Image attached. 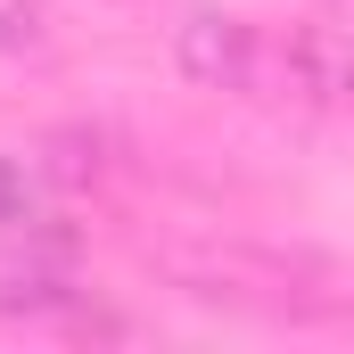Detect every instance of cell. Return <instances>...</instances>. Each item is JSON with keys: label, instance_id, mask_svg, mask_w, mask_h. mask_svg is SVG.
<instances>
[{"label": "cell", "instance_id": "obj_1", "mask_svg": "<svg viewBox=\"0 0 354 354\" xmlns=\"http://www.w3.org/2000/svg\"><path fill=\"white\" fill-rule=\"evenodd\" d=\"M174 58L198 91H248L256 66H264V41L248 17H223V8H198L174 25Z\"/></svg>", "mask_w": 354, "mask_h": 354}, {"label": "cell", "instance_id": "obj_2", "mask_svg": "<svg viewBox=\"0 0 354 354\" xmlns=\"http://www.w3.org/2000/svg\"><path fill=\"white\" fill-rule=\"evenodd\" d=\"M346 33L338 25H288V50H280V83L297 91L305 107H338L346 99Z\"/></svg>", "mask_w": 354, "mask_h": 354}, {"label": "cell", "instance_id": "obj_3", "mask_svg": "<svg viewBox=\"0 0 354 354\" xmlns=\"http://www.w3.org/2000/svg\"><path fill=\"white\" fill-rule=\"evenodd\" d=\"M75 305H83V288L58 264H25L0 280V313H17V322H75Z\"/></svg>", "mask_w": 354, "mask_h": 354}, {"label": "cell", "instance_id": "obj_4", "mask_svg": "<svg viewBox=\"0 0 354 354\" xmlns=\"http://www.w3.org/2000/svg\"><path fill=\"white\" fill-rule=\"evenodd\" d=\"M41 223V198H33V174L17 157H0V231H33Z\"/></svg>", "mask_w": 354, "mask_h": 354}, {"label": "cell", "instance_id": "obj_5", "mask_svg": "<svg viewBox=\"0 0 354 354\" xmlns=\"http://www.w3.org/2000/svg\"><path fill=\"white\" fill-rule=\"evenodd\" d=\"M50 181H66V189L75 181H99V140L91 132H58L50 140Z\"/></svg>", "mask_w": 354, "mask_h": 354}, {"label": "cell", "instance_id": "obj_6", "mask_svg": "<svg viewBox=\"0 0 354 354\" xmlns=\"http://www.w3.org/2000/svg\"><path fill=\"white\" fill-rule=\"evenodd\" d=\"M41 41V8L33 0H0V50H33Z\"/></svg>", "mask_w": 354, "mask_h": 354}]
</instances>
